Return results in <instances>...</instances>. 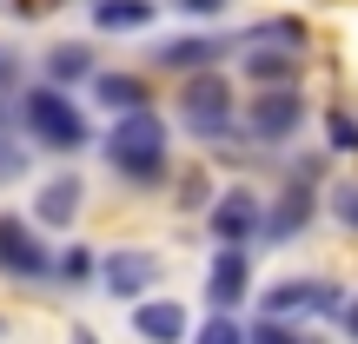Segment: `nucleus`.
Listing matches in <instances>:
<instances>
[{"label": "nucleus", "mask_w": 358, "mask_h": 344, "mask_svg": "<svg viewBox=\"0 0 358 344\" xmlns=\"http://www.w3.org/2000/svg\"><path fill=\"white\" fill-rule=\"evenodd\" d=\"M232 40H213V33H192V40H173V47H159V60L179 66V73H206L213 60H226Z\"/></svg>", "instance_id": "nucleus-13"}, {"label": "nucleus", "mask_w": 358, "mask_h": 344, "mask_svg": "<svg viewBox=\"0 0 358 344\" xmlns=\"http://www.w3.org/2000/svg\"><path fill=\"white\" fill-rule=\"evenodd\" d=\"M312 292L319 285H306V278H279L259 305H266V318H299V311H312Z\"/></svg>", "instance_id": "nucleus-15"}, {"label": "nucleus", "mask_w": 358, "mask_h": 344, "mask_svg": "<svg viewBox=\"0 0 358 344\" xmlns=\"http://www.w3.org/2000/svg\"><path fill=\"white\" fill-rule=\"evenodd\" d=\"M332 212H338V225H345V232H358V186H338L332 192Z\"/></svg>", "instance_id": "nucleus-23"}, {"label": "nucleus", "mask_w": 358, "mask_h": 344, "mask_svg": "<svg viewBox=\"0 0 358 344\" xmlns=\"http://www.w3.org/2000/svg\"><path fill=\"white\" fill-rule=\"evenodd\" d=\"M179 119H186L192 140H239V126H232V87L206 66V73H186V87H179Z\"/></svg>", "instance_id": "nucleus-3"}, {"label": "nucleus", "mask_w": 358, "mask_h": 344, "mask_svg": "<svg viewBox=\"0 0 358 344\" xmlns=\"http://www.w3.org/2000/svg\"><path fill=\"white\" fill-rule=\"evenodd\" d=\"M312 212H319L312 186H285V192H279V205L266 212V245H285V239H299V232L312 225Z\"/></svg>", "instance_id": "nucleus-8"}, {"label": "nucleus", "mask_w": 358, "mask_h": 344, "mask_svg": "<svg viewBox=\"0 0 358 344\" xmlns=\"http://www.w3.org/2000/svg\"><path fill=\"white\" fill-rule=\"evenodd\" d=\"M153 278H159V258H146V252H113L106 258V292L113 298H140Z\"/></svg>", "instance_id": "nucleus-12"}, {"label": "nucleus", "mask_w": 358, "mask_h": 344, "mask_svg": "<svg viewBox=\"0 0 358 344\" xmlns=\"http://www.w3.org/2000/svg\"><path fill=\"white\" fill-rule=\"evenodd\" d=\"M20 172H27V140H7V133H0V186L20 179Z\"/></svg>", "instance_id": "nucleus-21"}, {"label": "nucleus", "mask_w": 358, "mask_h": 344, "mask_svg": "<svg viewBox=\"0 0 358 344\" xmlns=\"http://www.w3.org/2000/svg\"><path fill=\"white\" fill-rule=\"evenodd\" d=\"M192 344H252V331H245V324L232 318V311H213V318H206L199 331H192Z\"/></svg>", "instance_id": "nucleus-19"}, {"label": "nucleus", "mask_w": 358, "mask_h": 344, "mask_svg": "<svg viewBox=\"0 0 358 344\" xmlns=\"http://www.w3.org/2000/svg\"><path fill=\"white\" fill-rule=\"evenodd\" d=\"M73 344H100V338H93V331H73Z\"/></svg>", "instance_id": "nucleus-29"}, {"label": "nucleus", "mask_w": 358, "mask_h": 344, "mask_svg": "<svg viewBox=\"0 0 358 344\" xmlns=\"http://www.w3.org/2000/svg\"><path fill=\"white\" fill-rule=\"evenodd\" d=\"M0 271L7 278H47L53 271V252L40 245V232L13 212H0Z\"/></svg>", "instance_id": "nucleus-5"}, {"label": "nucleus", "mask_w": 358, "mask_h": 344, "mask_svg": "<svg viewBox=\"0 0 358 344\" xmlns=\"http://www.w3.org/2000/svg\"><path fill=\"white\" fill-rule=\"evenodd\" d=\"M325 140H332V153H358V119L345 113V106L325 113Z\"/></svg>", "instance_id": "nucleus-20"}, {"label": "nucleus", "mask_w": 358, "mask_h": 344, "mask_svg": "<svg viewBox=\"0 0 358 344\" xmlns=\"http://www.w3.org/2000/svg\"><path fill=\"white\" fill-rule=\"evenodd\" d=\"M93 93H100L113 113H140V106H146V87L133 73H100V80H93Z\"/></svg>", "instance_id": "nucleus-17"}, {"label": "nucleus", "mask_w": 358, "mask_h": 344, "mask_svg": "<svg viewBox=\"0 0 358 344\" xmlns=\"http://www.w3.org/2000/svg\"><path fill=\"white\" fill-rule=\"evenodd\" d=\"M299 126H306V93H299V87H266L252 100V113H245V133H252L259 146L292 140Z\"/></svg>", "instance_id": "nucleus-4"}, {"label": "nucleus", "mask_w": 358, "mask_h": 344, "mask_svg": "<svg viewBox=\"0 0 358 344\" xmlns=\"http://www.w3.org/2000/svg\"><path fill=\"white\" fill-rule=\"evenodd\" d=\"M106 159H113V172L127 179V186H159V179H166V126H159L153 106L120 113L113 140H106Z\"/></svg>", "instance_id": "nucleus-1"}, {"label": "nucleus", "mask_w": 358, "mask_h": 344, "mask_svg": "<svg viewBox=\"0 0 358 344\" xmlns=\"http://www.w3.org/2000/svg\"><path fill=\"white\" fill-rule=\"evenodd\" d=\"M252 232H266V205H259V192L232 186L226 199L213 205V239H219V245H245Z\"/></svg>", "instance_id": "nucleus-6"}, {"label": "nucleus", "mask_w": 358, "mask_h": 344, "mask_svg": "<svg viewBox=\"0 0 358 344\" xmlns=\"http://www.w3.org/2000/svg\"><path fill=\"white\" fill-rule=\"evenodd\" d=\"M245 47H299L306 53V20H292V13H279V20H259L252 33H239Z\"/></svg>", "instance_id": "nucleus-16"}, {"label": "nucleus", "mask_w": 358, "mask_h": 344, "mask_svg": "<svg viewBox=\"0 0 358 344\" xmlns=\"http://www.w3.org/2000/svg\"><path fill=\"white\" fill-rule=\"evenodd\" d=\"M13 80H20V60H13V53L0 47V87H13Z\"/></svg>", "instance_id": "nucleus-27"}, {"label": "nucleus", "mask_w": 358, "mask_h": 344, "mask_svg": "<svg viewBox=\"0 0 358 344\" xmlns=\"http://www.w3.org/2000/svg\"><path fill=\"white\" fill-rule=\"evenodd\" d=\"M179 13H226V0H173Z\"/></svg>", "instance_id": "nucleus-26"}, {"label": "nucleus", "mask_w": 358, "mask_h": 344, "mask_svg": "<svg viewBox=\"0 0 358 344\" xmlns=\"http://www.w3.org/2000/svg\"><path fill=\"white\" fill-rule=\"evenodd\" d=\"M0 133H7V106H0Z\"/></svg>", "instance_id": "nucleus-30"}, {"label": "nucleus", "mask_w": 358, "mask_h": 344, "mask_svg": "<svg viewBox=\"0 0 358 344\" xmlns=\"http://www.w3.org/2000/svg\"><path fill=\"white\" fill-rule=\"evenodd\" d=\"M338 324H345V338H358V298H345V318Z\"/></svg>", "instance_id": "nucleus-28"}, {"label": "nucleus", "mask_w": 358, "mask_h": 344, "mask_svg": "<svg viewBox=\"0 0 358 344\" xmlns=\"http://www.w3.org/2000/svg\"><path fill=\"white\" fill-rule=\"evenodd\" d=\"M239 66H245V80H259V87H292L299 80V47H245Z\"/></svg>", "instance_id": "nucleus-11"}, {"label": "nucleus", "mask_w": 358, "mask_h": 344, "mask_svg": "<svg viewBox=\"0 0 358 344\" xmlns=\"http://www.w3.org/2000/svg\"><path fill=\"white\" fill-rule=\"evenodd\" d=\"M20 119H27V140H40L47 153H80V146L93 140L87 113H80L60 87H34V93L20 100Z\"/></svg>", "instance_id": "nucleus-2"}, {"label": "nucleus", "mask_w": 358, "mask_h": 344, "mask_svg": "<svg viewBox=\"0 0 358 344\" xmlns=\"http://www.w3.org/2000/svg\"><path fill=\"white\" fill-rule=\"evenodd\" d=\"M252 344H306V338H299L285 318H259V324H252Z\"/></svg>", "instance_id": "nucleus-22"}, {"label": "nucleus", "mask_w": 358, "mask_h": 344, "mask_svg": "<svg viewBox=\"0 0 358 344\" xmlns=\"http://www.w3.org/2000/svg\"><path fill=\"white\" fill-rule=\"evenodd\" d=\"M80 199H87V186H80L73 172H60V179H47V186H40V199H34V218L60 232V225H73V218H80Z\"/></svg>", "instance_id": "nucleus-9"}, {"label": "nucleus", "mask_w": 358, "mask_h": 344, "mask_svg": "<svg viewBox=\"0 0 358 344\" xmlns=\"http://www.w3.org/2000/svg\"><path fill=\"white\" fill-rule=\"evenodd\" d=\"M133 331H140L146 344H179V338H186V305L146 298V305H133Z\"/></svg>", "instance_id": "nucleus-10"}, {"label": "nucleus", "mask_w": 358, "mask_h": 344, "mask_svg": "<svg viewBox=\"0 0 358 344\" xmlns=\"http://www.w3.org/2000/svg\"><path fill=\"white\" fill-rule=\"evenodd\" d=\"M252 285V265H245V245H219L213 252V278H206V305L213 311H232Z\"/></svg>", "instance_id": "nucleus-7"}, {"label": "nucleus", "mask_w": 358, "mask_h": 344, "mask_svg": "<svg viewBox=\"0 0 358 344\" xmlns=\"http://www.w3.org/2000/svg\"><path fill=\"white\" fill-rule=\"evenodd\" d=\"M60 271H66L73 285H87V278H93V252H80V245H73V252L60 258Z\"/></svg>", "instance_id": "nucleus-24"}, {"label": "nucleus", "mask_w": 358, "mask_h": 344, "mask_svg": "<svg viewBox=\"0 0 358 344\" xmlns=\"http://www.w3.org/2000/svg\"><path fill=\"white\" fill-rule=\"evenodd\" d=\"M47 73L60 80V87H73V80H93V53L66 40V47H53V53H47Z\"/></svg>", "instance_id": "nucleus-18"}, {"label": "nucleus", "mask_w": 358, "mask_h": 344, "mask_svg": "<svg viewBox=\"0 0 358 344\" xmlns=\"http://www.w3.org/2000/svg\"><path fill=\"white\" fill-rule=\"evenodd\" d=\"M93 27H100V33H127V27H153V0H93Z\"/></svg>", "instance_id": "nucleus-14"}, {"label": "nucleus", "mask_w": 358, "mask_h": 344, "mask_svg": "<svg viewBox=\"0 0 358 344\" xmlns=\"http://www.w3.org/2000/svg\"><path fill=\"white\" fill-rule=\"evenodd\" d=\"M179 205H206V179H199V172L179 179Z\"/></svg>", "instance_id": "nucleus-25"}]
</instances>
